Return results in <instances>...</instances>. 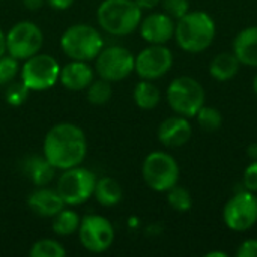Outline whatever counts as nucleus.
I'll return each mask as SVG.
<instances>
[{
  "label": "nucleus",
  "mask_w": 257,
  "mask_h": 257,
  "mask_svg": "<svg viewBox=\"0 0 257 257\" xmlns=\"http://www.w3.org/2000/svg\"><path fill=\"white\" fill-rule=\"evenodd\" d=\"M87 154L84 131L74 123H57L48 130L42 143V155L57 169L80 166Z\"/></svg>",
  "instance_id": "1"
},
{
  "label": "nucleus",
  "mask_w": 257,
  "mask_h": 257,
  "mask_svg": "<svg viewBox=\"0 0 257 257\" xmlns=\"http://www.w3.org/2000/svg\"><path fill=\"white\" fill-rule=\"evenodd\" d=\"M217 33L214 18L205 11H188L175 23V39L179 48L187 53H202L208 50Z\"/></svg>",
  "instance_id": "2"
},
{
  "label": "nucleus",
  "mask_w": 257,
  "mask_h": 257,
  "mask_svg": "<svg viewBox=\"0 0 257 257\" xmlns=\"http://www.w3.org/2000/svg\"><path fill=\"white\" fill-rule=\"evenodd\" d=\"M99 26L114 35L125 36L139 29L142 9L134 0H104L96 11Z\"/></svg>",
  "instance_id": "3"
},
{
  "label": "nucleus",
  "mask_w": 257,
  "mask_h": 257,
  "mask_svg": "<svg viewBox=\"0 0 257 257\" xmlns=\"http://www.w3.org/2000/svg\"><path fill=\"white\" fill-rule=\"evenodd\" d=\"M62 51L72 60L89 62L96 59V56L104 48V39L93 26L90 24H74L69 26L60 38Z\"/></svg>",
  "instance_id": "4"
},
{
  "label": "nucleus",
  "mask_w": 257,
  "mask_h": 257,
  "mask_svg": "<svg viewBox=\"0 0 257 257\" xmlns=\"http://www.w3.org/2000/svg\"><path fill=\"white\" fill-rule=\"evenodd\" d=\"M170 108L184 117H194L197 111L205 105V89L203 86L190 75L176 77L167 87L166 92Z\"/></svg>",
  "instance_id": "5"
},
{
  "label": "nucleus",
  "mask_w": 257,
  "mask_h": 257,
  "mask_svg": "<svg viewBox=\"0 0 257 257\" xmlns=\"http://www.w3.org/2000/svg\"><path fill=\"white\" fill-rule=\"evenodd\" d=\"M179 164L167 152L155 151L146 155L142 164V176L145 184L158 193H167L179 181Z\"/></svg>",
  "instance_id": "6"
},
{
  "label": "nucleus",
  "mask_w": 257,
  "mask_h": 257,
  "mask_svg": "<svg viewBox=\"0 0 257 257\" xmlns=\"http://www.w3.org/2000/svg\"><path fill=\"white\" fill-rule=\"evenodd\" d=\"M96 176L92 170L75 166L63 170L57 181V193L63 199L65 205L77 206L87 202L93 193L96 185Z\"/></svg>",
  "instance_id": "7"
},
{
  "label": "nucleus",
  "mask_w": 257,
  "mask_h": 257,
  "mask_svg": "<svg viewBox=\"0 0 257 257\" xmlns=\"http://www.w3.org/2000/svg\"><path fill=\"white\" fill-rule=\"evenodd\" d=\"M60 65L50 54L36 53L24 60L21 68V81L30 92H42L59 81Z\"/></svg>",
  "instance_id": "8"
},
{
  "label": "nucleus",
  "mask_w": 257,
  "mask_h": 257,
  "mask_svg": "<svg viewBox=\"0 0 257 257\" xmlns=\"http://www.w3.org/2000/svg\"><path fill=\"white\" fill-rule=\"evenodd\" d=\"M224 224L235 232H247L257 223V196L248 190L235 193L223 209Z\"/></svg>",
  "instance_id": "9"
},
{
  "label": "nucleus",
  "mask_w": 257,
  "mask_h": 257,
  "mask_svg": "<svg viewBox=\"0 0 257 257\" xmlns=\"http://www.w3.org/2000/svg\"><path fill=\"white\" fill-rule=\"evenodd\" d=\"M42 42L44 35L39 26L32 21H20L6 33V51L18 60H26L39 53Z\"/></svg>",
  "instance_id": "10"
},
{
  "label": "nucleus",
  "mask_w": 257,
  "mask_h": 257,
  "mask_svg": "<svg viewBox=\"0 0 257 257\" xmlns=\"http://www.w3.org/2000/svg\"><path fill=\"white\" fill-rule=\"evenodd\" d=\"M136 56L122 45H111L102 48L96 56L95 69L98 75L110 83L120 81L134 72Z\"/></svg>",
  "instance_id": "11"
},
{
  "label": "nucleus",
  "mask_w": 257,
  "mask_h": 257,
  "mask_svg": "<svg viewBox=\"0 0 257 257\" xmlns=\"http://www.w3.org/2000/svg\"><path fill=\"white\" fill-rule=\"evenodd\" d=\"M78 239L90 253H104L114 242V227L102 215H86L80 220Z\"/></svg>",
  "instance_id": "12"
},
{
  "label": "nucleus",
  "mask_w": 257,
  "mask_h": 257,
  "mask_svg": "<svg viewBox=\"0 0 257 257\" xmlns=\"http://www.w3.org/2000/svg\"><path fill=\"white\" fill-rule=\"evenodd\" d=\"M173 65V53L166 44H149L134 59V71L142 80H158L164 77Z\"/></svg>",
  "instance_id": "13"
},
{
  "label": "nucleus",
  "mask_w": 257,
  "mask_h": 257,
  "mask_svg": "<svg viewBox=\"0 0 257 257\" xmlns=\"http://www.w3.org/2000/svg\"><path fill=\"white\" fill-rule=\"evenodd\" d=\"M139 30L148 44H167L175 36V20L166 12H154L142 18Z\"/></svg>",
  "instance_id": "14"
},
{
  "label": "nucleus",
  "mask_w": 257,
  "mask_h": 257,
  "mask_svg": "<svg viewBox=\"0 0 257 257\" xmlns=\"http://www.w3.org/2000/svg\"><path fill=\"white\" fill-rule=\"evenodd\" d=\"M191 136L193 128L188 122V117L179 114L164 119L157 131L160 143L166 148H182L190 142Z\"/></svg>",
  "instance_id": "15"
},
{
  "label": "nucleus",
  "mask_w": 257,
  "mask_h": 257,
  "mask_svg": "<svg viewBox=\"0 0 257 257\" xmlns=\"http://www.w3.org/2000/svg\"><path fill=\"white\" fill-rule=\"evenodd\" d=\"M27 205L39 217L53 218L65 208V202L57 193V190H51L44 187H38L27 199Z\"/></svg>",
  "instance_id": "16"
},
{
  "label": "nucleus",
  "mask_w": 257,
  "mask_h": 257,
  "mask_svg": "<svg viewBox=\"0 0 257 257\" xmlns=\"http://www.w3.org/2000/svg\"><path fill=\"white\" fill-rule=\"evenodd\" d=\"M95 71L87 62L83 60H72L66 63L63 68H60L59 80L68 90L80 92L83 89H87L89 84L93 81Z\"/></svg>",
  "instance_id": "17"
},
{
  "label": "nucleus",
  "mask_w": 257,
  "mask_h": 257,
  "mask_svg": "<svg viewBox=\"0 0 257 257\" xmlns=\"http://www.w3.org/2000/svg\"><path fill=\"white\" fill-rule=\"evenodd\" d=\"M233 53L241 65L257 68V26L242 29L233 41Z\"/></svg>",
  "instance_id": "18"
},
{
  "label": "nucleus",
  "mask_w": 257,
  "mask_h": 257,
  "mask_svg": "<svg viewBox=\"0 0 257 257\" xmlns=\"http://www.w3.org/2000/svg\"><path fill=\"white\" fill-rule=\"evenodd\" d=\"M241 68V62L233 51H224L217 54L209 63V74L214 80L226 83L233 80Z\"/></svg>",
  "instance_id": "19"
},
{
  "label": "nucleus",
  "mask_w": 257,
  "mask_h": 257,
  "mask_svg": "<svg viewBox=\"0 0 257 257\" xmlns=\"http://www.w3.org/2000/svg\"><path fill=\"white\" fill-rule=\"evenodd\" d=\"M56 170L57 169L44 155H32L24 161V173L36 187L48 185L53 181Z\"/></svg>",
  "instance_id": "20"
},
{
  "label": "nucleus",
  "mask_w": 257,
  "mask_h": 257,
  "mask_svg": "<svg viewBox=\"0 0 257 257\" xmlns=\"http://www.w3.org/2000/svg\"><path fill=\"white\" fill-rule=\"evenodd\" d=\"M93 196L96 197L99 205L110 208V206L117 205L122 200L123 191H122L120 184L116 179L105 176V178H101L96 181Z\"/></svg>",
  "instance_id": "21"
},
{
  "label": "nucleus",
  "mask_w": 257,
  "mask_h": 257,
  "mask_svg": "<svg viewBox=\"0 0 257 257\" xmlns=\"http://www.w3.org/2000/svg\"><path fill=\"white\" fill-rule=\"evenodd\" d=\"M133 99L136 105L142 110H152L161 101L160 89L151 80H140L133 92Z\"/></svg>",
  "instance_id": "22"
},
{
  "label": "nucleus",
  "mask_w": 257,
  "mask_h": 257,
  "mask_svg": "<svg viewBox=\"0 0 257 257\" xmlns=\"http://www.w3.org/2000/svg\"><path fill=\"white\" fill-rule=\"evenodd\" d=\"M80 220L81 218L77 212L63 208L59 214L53 217V232L57 236H69L78 230Z\"/></svg>",
  "instance_id": "23"
},
{
  "label": "nucleus",
  "mask_w": 257,
  "mask_h": 257,
  "mask_svg": "<svg viewBox=\"0 0 257 257\" xmlns=\"http://www.w3.org/2000/svg\"><path fill=\"white\" fill-rule=\"evenodd\" d=\"M194 117L197 119L199 126L208 133H214V131L220 130V126L223 125V114L215 107L203 105Z\"/></svg>",
  "instance_id": "24"
},
{
  "label": "nucleus",
  "mask_w": 257,
  "mask_h": 257,
  "mask_svg": "<svg viewBox=\"0 0 257 257\" xmlns=\"http://www.w3.org/2000/svg\"><path fill=\"white\" fill-rule=\"evenodd\" d=\"M167 203L170 205V208L176 212H188L193 206V197L190 194V191L184 187H179L178 184L175 187H172L167 191Z\"/></svg>",
  "instance_id": "25"
},
{
  "label": "nucleus",
  "mask_w": 257,
  "mask_h": 257,
  "mask_svg": "<svg viewBox=\"0 0 257 257\" xmlns=\"http://www.w3.org/2000/svg\"><path fill=\"white\" fill-rule=\"evenodd\" d=\"M30 257H65L66 256V250L63 248V245L54 239H41L36 241L30 251Z\"/></svg>",
  "instance_id": "26"
},
{
  "label": "nucleus",
  "mask_w": 257,
  "mask_h": 257,
  "mask_svg": "<svg viewBox=\"0 0 257 257\" xmlns=\"http://www.w3.org/2000/svg\"><path fill=\"white\" fill-rule=\"evenodd\" d=\"M111 84L110 81L101 78L96 81H92L87 87V99L93 105H104L111 98Z\"/></svg>",
  "instance_id": "27"
},
{
  "label": "nucleus",
  "mask_w": 257,
  "mask_h": 257,
  "mask_svg": "<svg viewBox=\"0 0 257 257\" xmlns=\"http://www.w3.org/2000/svg\"><path fill=\"white\" fill-rule=\"evenodd\" d=\"M29 92L30 90L24 86L23 81H20V83H9V86L6 87V92H5V99H6V102L9 105L18 107V105L26 102Z\"/></svg>",
  "instance_id": "28"
},
{
  "label": "nucleus",
  "mask_w": 257,
  "mask_h": 257,
  "mask_svg": "<svg viewBox=\"0 0 257 257\" xmlns=\"http://www.w3.org/2000/svg\"><path fill=\"white\" fill-rule=\"evenodd\" d=\"M18 59L12 57L11 54L9 56H2L0 57V86L2 84H9L15 75L18 74Z\"/></svg>",
  "instance_id": "29"
},
{
  "label": "nucleus",
  "mask_w": 257,
  "mask_h": 257,
  "mask_svg": "<svg viewBox=\"0 0 257 257\" xmlns=\"http://www.w3.org/2000/svg\"><path fill=\"white\" fill-rule=\"evenodd\" d=\"M163 9L173 20L184 17L190 11V0H161Z\"/></svg>",
  "instance_id": "30"
},
{
  "label": "nucleus",
  "mask_w": 257,
  "mask_h": 257,
  "mask_svg": "<svg viewBox=\"0 0 257 257\" xmlns=\"http://www.w3.org/2000/svg\"><path fill=\"white\" fill-rule=\"evenodd\" d=\"M242 187H244V190L257 193V160L251 161L247 166V169L244 172V178H242Z\"/></svg>",
  "instance_id": "31"
},
{
  "label": "nucleus",
  "mask_w": 257,
  "mask_h": 257,
  "mask_svg": "<svg viewBox=\"0 0 257 257\" xmlns=\"http://www.w3.org/2000/svg\"><path fill=\"white\" fill-rule=\"evenodd\" d=\"M238 257H257V239H247L244 241L238 251H236Z\"/></svg>",
  "instance_id": "32"
},
{
  "label": "nucleus",
  "mask_w": 257,
  "mask_h": 257,
  "mask_svg": "<svg viewBox=\"0 0 257 257\" xmlns=\"http://www.w3.org/2000/svg\"><path fill=\"white\" fill-rule=\"evenodd\" d=\"M53 9H57V11H65L68 8L72 6L74 0H45Z\"/></svg>",
  "instance_id": "33"
},
{
  "label": "nucleus",
  "mask_w": 257,
  "mask_h": 257,
  "mask_svg": "<svg viewBox=\"0 0 257 257\" xmlns=\"http://www.w3.org/2000/svg\"><path fill=\"white\" fill-rule=\"evenodd\" d=\"M134 2L137 3V6L142 11H151V9L157 8L161 3V0H134Z\"/></svg>",
  "instance_id": "34"
},
{
  "label": "nucleus",
  "mask_w": 257,
  "mask_h": 257,
  "mask_svg": "<svg viewBox=\"0 0 257 257\" xmlns=\"http://www.w3.org/2000/svg\"><path fill=\"white\" fill-rule=\"evenodd\" d=\"M45 0H23V5L30 11H38L44 6Z\"/></svg>",
  "instance_id": "35"
},
{
  "label": "nucleus",
  "mask_w": 257,
  "mask_h": 257,
  "mask_svg": "<svg viewBox=\"0 0 257 257\" xmlns=\"http://www.w3.org/2000/svg\"><path fill=\"white\" fill-rule=\"evenodd\" d=\"M247 155L251 158V161L257 160V143H251V145L247 148Z\"/></svg>",
  "instance_id": "36"
},
{
  "label": "nucleus",
  "mask_w": 257,
  "mask_h": 257,
  "mask_svg": "<svg viewBox=\"0 0 257 257\" xmlns=\"http://www.w3.org/2000/svg\"><path fill=\"white\" fill-rule=\"evenodd\" d=\"M5 51H6V35L0 29V57L5 54Z\"/></svg>",
  "instance_id": "37"
},
{
  "label": "nucleus",
  "mask_w": 257,
  "mask_h": 257,
  "mask_svg": "<svg viewBox=\"0 0 257 257\" xmlns=\"http://www.w3.org/2000/svg\"><path fill=\"white\" fill-rule=\"evenodd\" d=\"M205 256L206 257H227L229 254H227L226 251H209V253H206Z\"/></svg>",
  "instance_id": "38"
},
{
  "label": "nucleus",
  "mask_w": 257,
  "mask_h": 257,
  "mask_svg": "<svg viewBox=\"0 0 257 257\" xmlns=\"http://www.w3.org/2000/svg\"><path fill=\"white\" fill-rule=\"evenodd\" d=\"M253 90H254V93H256L257 96V74L254 75V78H253Z\"/></svg>",
  "instance_id": "39"
}]
</instances>
